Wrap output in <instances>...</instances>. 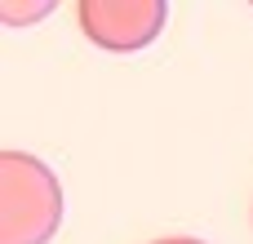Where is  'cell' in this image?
<instances>
[{
    "instance_id": "2",
    "label": "cell",
    "mask_w": 253,
    "mask_h": 244,
    "mask_svg": "<svg viewBox=\"0 0 253 244\" xmlns=\"http://www.w3.org/2000/svg\"><path fill=\"white\" fill-rule=\"evenodd\" d=\"M76 13L84 36L102 49H142L160 36L169 18L160 0H84Z\"/></svg>"
},
{
    "instance_id": "1",
    "label": "cell",
    "mask_w": 253,
    "mask_h": 244,
    "mask_svg": "<svg viewBox=\"0 0 253 244\" xmlns=\"http://www.w3.org/2000/svg\"><path fill=\"white\" fill-rule=\"evenodd\" d=\"M62 222V191L49 164L22 151L0 156V244H44Z\"/></svg>"
},
{
    "instance_id": "3",
    "label": "cell",
    "mask_w": 253,
    "mask_h": 244,
    "mask_svg": "<svg viewBox=\"0 0 253 244\" xmlns=\"http://www.w3.org/2000/svg\"><path fill=\"white\" fill-rule=\"evenodd\" d=\"M49 9H53V4H40V9L27 4V9H18V4L0 0V18H4V22H27V18H40V13H49Z\"/></svg>"
},
{
    "instance_id": "4",
    "label": "cell",
    "mask_w": 253,
    "mask_h": 244,
    "mask_svg": "<svg viewBox=\"0 0 253 244\" xmlns=\"http://www.w3.org/2000/svg\"><path fill=\"white\" fill-rule=\"evenodd\" d=\"M156 244H205V240H191V236H169V240H156Z\"/></svg>"
}]
</instances>
